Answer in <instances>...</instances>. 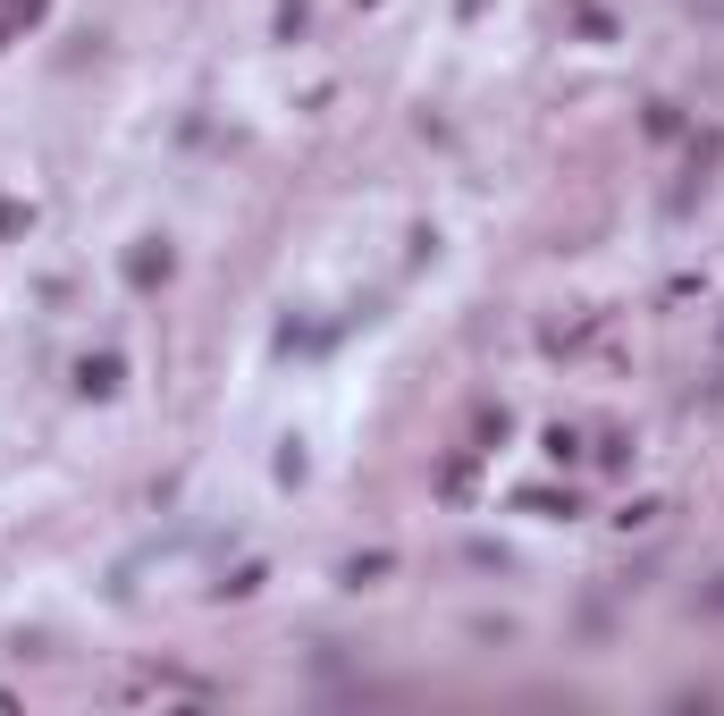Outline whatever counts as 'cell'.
<instances>
[{"instance_id":"6da1fadb","label":"cell","mask_w":724,"mask_h":716,"mask_svg":"<svg viewBox=\"0 0 724 716\" xmlns=\"http://www.w3.org/2000/svg\"><path fill=\"white\" fill-rule=\"evenodd\" d=\"M126 279H135V287L169 279V245H135V254H126Z\"/></svg>"},{"instance_id":"7a4b0ae2","label":"cell","mask_w":724,"mask_h":716,"mask_svg":"<svg viewBox=\"0 0 724 716\" xmlns=\"http://www.w3.org/2000/svg\"><path fill=\"white\" fill-rule=\"evenodd\" d=\"M76 388H85V396H110V388H119V362H110V355L85 362V371H76Z\"/></svg>"}]
</instances>
